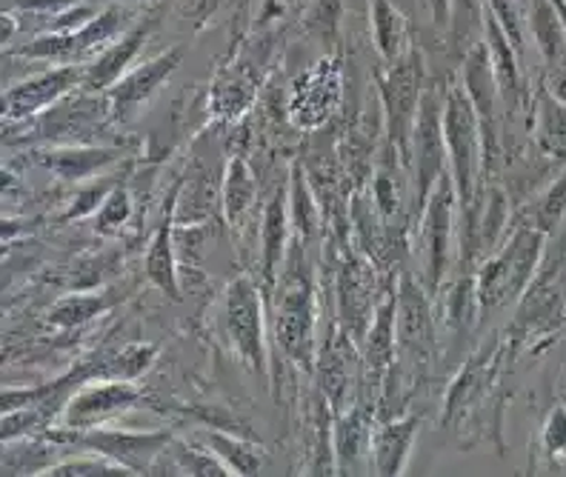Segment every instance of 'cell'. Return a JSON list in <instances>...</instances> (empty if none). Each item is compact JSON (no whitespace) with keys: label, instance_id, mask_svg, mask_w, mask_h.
<instances>
[{"label":"cell","instance_id":"6da1fadb","mask_svg":"<svg viewBox=\"0 0 566 477\" xmlns=\"http://www.w3.org/2000/svg\"><path fill=\"white\" fill-rule=\"evenodd\" d=\"M275 304V340L301 369H312V335H315V289L306 269L304 243L292 241V250L283 261V275L277 277Z\"/></svg>","mask_w":566,"mask_h":477},{"label":"cell","instance_id":"7a4b0ae2","mask_svg":"<svg viewBox=\"0 0 566 477\" xmlns=\"http://www.w3.org/2000/svg\"><path fill=\"white\" fill-rule=\"evenodd\" d=\"M544 232H538L530 223H521L512 232L510 241L504 243V250L492 255L478 272L475 298L481 309H497L506 300L518 298L532 280V275H535V269H538L541 255H544Z\"/></svg>","mask_w":566,"mask_h":477},{"label":"cell","instance_id":"3957f363","mask_svg":"<svg viewBox=\"0 0 566 477\" xmlns=\"http://www.w3.org/2000/svg\"><path fill=\"white\" fill-rule=\"evenodd\" d=\"M380 104H384V120H387V140L392 152H401L409 160L412 146V129L423 97V61L418 49H409L407 55L395 63H387V70L378 81Z\"/></svg>","mask_w":566,"mask_h":477},{"label":"cell","instance_id":"277c9868","mask_svg":"<svg viewBox=\"0 0 566 477\" xmlns=\"http://www.w3.org/2000/svg\"><path fill=\"white\" fill-rule=\"evenodd\" d=\"M49 441L70 449H90L124 464L135 475H153V466L172 443L169 432H124V430H46Z\"/></svg>","mask_w":566,"mask_h":477},{"label":"cell","instance_id":"5b68a950","mask_svg":"<svg viewBox=\"0 0 566 477\" xmlns=\"http://www.w3.org/2000/svg\"><path fill=\"white\" fill-rule=\"evenodd\" d=\"M223 329L243 367L255 378L266 374V340H263V304L252 277L241 275L223 295Z\"/></svg>","mask_w":566,"mask_h":477},{"label":"cell","instance_id":"8992f818","mask_svg":"<svg viewBox=\"0 0 566 477\" xmlns=\"http://www.w3.org/2000/svg\"><path fill=\"white\" fill-rule=\"evenodd\" d=\"M449 149L443 138V100L436 89H427L421 97V109L415 118L412 146H409V163L415 169V203L423 212L429 194L436 189L447 169Z\"/></svg>","mask_w":566,"mask_h":477},{"label":"cell","instance_id":"52a82bcc","mask_svg":"<svg viewBox=\"0 0 566 477\" xmlns=\"http://www.w3.org/2000/svg\"><path fill=\"white\" fill-rule=\"evenodd\" d=\"M455 212H461L458 189L452 172H443L429 194L421 212V241H423V269H427V289L438 292L449 269L452 255V235H455Z\"/></svg>","mask_w":566,"mask_h":477},{"label":"cell","instance_id":"ba28073f","mask_svg":"<svg viewBox=\"0 0 566 477\" xmlns=\"http://www.w3.org/2000/svg\"><path fill=\"white\" fill-rule=\"evenodd\" d=\"M340 61L335 55L321 57L315 66L295 77L290 92V120L297 129H318L332 118L340 100Z\"/></svg>","mask_w":566,"mask_h":477},{"label":"cell","instance_id":"9c48e42d","mask_svg":"<svg viewBox=\"0 0 566 477\" xmlns=\"http://www.w3.org/2000/svg\"><path fill=\"white\" fill-rule=\"evenodd\" d=\"M86 77V66L81 63H55L43 70L41 75L27 77L18 86L3 92V118L9 120H27L35 118L41 112L52 109L57 100L75 92Z\"/></svg>","mask_w":566,"mask_h":477},{"label":"cell","instance_id":"30bf717a","mask_svg":"<svg viewBox=\"0 0 566 477\" xmlns=\"http://www.w3.org/2000/svg\"><path fill=\"white\" fill-rule=\"evenodd\" d=\"M461 84L470 92L472 104H475L478 120H481V135H484V172H490L497 155V100H501V89H497L495 66H492L490 49H486L484 35L478 38L463 57Z\"/></svg>","mask_w":566,"mask_h":477},{"label":"cell","instance_id":"8fae6325","mask_svg":"<svg viewBox=\"0 0 566 477\" xmlns=\"http://www.w3.org/2000/svg\"><path fill=\"white\" fill-rule=\"evenodd\" d=\"M184 55H187V46H172L155 55L153 61L140 63L135 70L126 72L118 84L106 92L112 106V118L126 120L132 118L135 112L144 109L160 89L169 77L178 72V66L184 63Z\"/></svg>","mask_w":566,"mask_h":477},{"label":"cell","instance_id":"7c38bea8","mask_svg":"<svg viewBox=\"0 0 566 477\" xmlns=\"http://www.w3.org/2000/svg\"><path fill=\"white\" fill-rule=\"evenodd\" d=\"M140 401V392L135 383L109 381V383H92L75 392L63 406L61 426L63 430H95L104 421L115 417L124 409H132Z\"/></svg>","mask_w":566,"mask_h":477},{"label":"cell","instance_id":"4fadbf2b","mask_svg":"<svg viewBox=\"0 0 566 477\" xmlns=\"http://www.w3.org/2000/svg\"><path fill=\"white\" fill-rule=\"evenodd\" d=\"M432 315H429L427 292L412 277H401L398 286V349L418 360L432 354Z\"/></svg>","mask_w":566,"mask_h":477},{"label":"cell","instance_id":"5bb4252c","mask_svg":"<svg viewBox=\"0 0 566 477\" xmlns=\"http://www.w3.org/2000/svg\"><path fill=\"white\" fill-rule=\"evenodd\" d=\"M338 309L340 329L358 343L369 332L375 311L373 309V277L358 257H349L338 275Z\"/></svg>","mask_w":566,"mask_h":477},{"label":"cell","instance_id":"9a60e30c","mask_svg":"<svg viewBox=\"0 0 566 477\" xmlns=\"http://www.w3.org/2000/svg\"><path fill=\"white\" fill-rule=\"evenodd\" d=\"M395 347H398V295H389L375 309V318L364 338L366 389H378L384 383L389 363H392Z\"/></svg>","mask_w":566,"mask_h":477},{"label":"cell","instance_id":"2e32d148","mask_svg":"<svg viewBox=\"0 0 566 477\" xmlns=\"http://www.w3.org/2000/svg\"><path fill=\"white\" fill-rule=\"evenodd\" d=\"M146 35L149 29L146 26H132L129 32L112 41L109 46L101 52V55L92 57L86 63V77H83V86L92 92H109L112 86L118 84L120 77L132 70V63L138 61L140 49H144Z\"/></svg>","mask_w":566,"mask_h":477},{"label":"cell","instance_id":"e0dca14e","mask_svg":"<svg viewBox=\"0 0 566 477\" xmlns=\"http://www.w3.org/2000/svg\"><path fill=\"white\" fill-rule=\"evenodd\" d=\"M290 221L292 215L286 212V189H277L272 194L270 206L263 212V257L261 272L266 280V300L275 298L277 277H281V266L290 252Z\"/></svg>","mask_w":566,"mask_h":477},{"label":"cell","instance_id":"ac0fdd59","mask_svg":"<svg viewBox=\"0 0 566 477\" xmlns=\"http://www.w3.org/2000/svg\"><path fill=\"white\" fill-rule=\"evenodd\" d=\"M484 41L490 49L492 66H495L497 89H501V104L506 109H515L521 100V55L518 49L512 46L510 35L504 32V26L497 23L495 14L484 7Z\"/></svg>","mask_w":566,"mask_h":477},{"label":"cell","instance_id":"d6986e66","mask_svg":"<svg viewBox=\"0 0 566 477\" xmlns=\"http://www.w3.org/2000/svg\"><path fill=\"white\" fill-rule=\"evenodd\" d=\"M120 149L109 146H61L38 155V163L63 180H86L120 158Z\"/></svg>","mask_w":566,"mask_h":477},{"label":"cell","instance_id":"ffe728a7","mask_svg":"<svg viewBox=\"0 0 566 477\" xmlns=\"http://www.w3.org/2000/svg\"><path fill=\"white\" fill-rule=\"evenodd\" d=\"M369 29L375 52L384 63H395L409 52V21L395 0H369Z\"/></svg>","mask_w":566,"mask_h":477},{"label":"cell","instance_id":"44dd1931","mask_svg":"<svg viewBox=\"0 0 566 477\" xmlns=\"http://www.w3.org/2000/svg\"><path fill=\"white\" fill-rule=\"evenodd\" d=\"M418 437V417H401L378 426L373 435V464L378 475H401Z\"/></svg>","mask_w":566,"mask_h":477},{"label":"cell","instance_id":"7402d4cb","mask_svg":"<svg viewBox=\"0 0 566 477\" xmlns=\"http://www.w3.org/2000/svg\"><path fill=\"white\" fill-rule=\"evenodd\" d=\"M526 29L544 55L546 66L566 61V23L558 0H530L526 3Z\"/></svg>","mask_w":566,"mask_h":477},{"label":"cell","instance_id":"603a6c76","mask_svg":"<svg viewBox=\"0 0 566 477\" xmlns=\"http://www.w3.org/2000/svg\"><path fill=\"white\" fill-rule=\"evenodd\" d=\"M353 358H355V340L340 329V338L326 347V352L318 360V383L321 392L332 406L344 409L349 389H353Z\"/></svg>","mask_w":566,"mask_h":477},{"label":"cell","instance_id":"cb8c5ba5","mask_svg":"<svg viewBox=\"0 0 566 477\" xmlns=\"http://www.w3.org/2000/svg\"><path fill=\"white\" fill-rule=\"evenodd\" d=\"M175 198L172 194L169 201H166V212H164V223L155 232V241L146 252V277L164 292L166 298L178 300L180 298V286H178V275H175V250H172V223H175Z\"/></svg>","mask_w":566,"mask_h":477},{"label":"cell","instance_id":"d4e9b609","mask_svg":"<svg viewBox=\"0 0 566 477\" xmlns=\"http://www.w3.org/2000/svg\"><path fill=\"white\" fill-rule=\"evenodd\" d=\"M258 72L249 63H232L221 75L214 77L212 86V109L221 118H235L255 100Z\"/></svg>","mask_w":566,"mask_h":477},{"label":"cell","instance_id":"484cf974","mask_svg":"<svg viewBox=\"0 0 566 477\" xmlns=\"http://www.w3.org/2000/svg\"><path fill=\"white\" fill-rule=\"evenodd\" d=\"M535 140L541 152L566 163V104L546 86L535 92Z\"/></svg>","mask_w":566,"mask_h":477},{"label":"cell","instance_id":"4316f807","mask_svg":"<svg viewBox=\"0 0 566 477\" xmlns=\"http://www.w3.org/2000/svg\"><path fill=\"white\" fill-rule=\"evenodd\" d=\"M63 449H66L63 443H43L38 441V435H29V441L18 443V446H9L7 443V449H3V475H43L49 466L63 460Z\"/></svg>","mask_w":566,"mask_h":477},{"label":"cell","instance_id":"83f0119b","mask_svg":"<svg viewBox=\"0 0 566 477\" xmlns=\"http://www.w3.org/2000/svg\"><path fill=\"white\" fill-rule=\"evenodd\" d=\"M255 178H252V169H249L247 160L232 158L227 163V174H223V189H221V206L223 218H227L229 226H235L247 209L255 201Z\"/></svg>","mask_w":566,"mask_h":477},{"label":"cell","instance_id":"f1b7e54d","mask_svg":"<svg viewBox=\"0 0 566 477\" xmlns=\"http://www.w3.org/2000/svg\"><path fill=\"white\" fill-rule=\"evenodd\" d=\"M43 475L46 477H126V475H135V471L126 469V466L118 464V460H112V457L92 452V455H83V457L81 455L63 457V460H57L55 466H49Z\"/></svg>","mask_w":566,"mask_h":477},{"label":"cell","instance_id":"f546056e","mask_svg":"<svg viewBox=\"0 0 566 477\" xmlns=\"http://www.w3.org/2000/svg\"><path fill=\"white\" fill-rule=\"evenodd\" d=\"M209 446L232 469V475H258L261 471L263 455L247 441L221 435V432H209Z\"/></svg>","mask_w":566,"mask_h":477},{"label":"cell","instance_id":"4dcf8cb0","mask_svg":"<svg viewBox=\"0 0 566 477\" xmlns=\"http://www.w3.org/2000/svg\"><path fill=\"white\" fill-rule=\"evenodd\" d=\"M290 206H292V229H295V237L306 246V241L318 237V209H315V201H312L310 187H306L301 167L295 169V178H292Z\"/></svg>","mask_w":566,"mask_h":477},{"label":"cell","instance_id":"1f68e13d","mask_svg":"<svg viewBox=\"0 0 566 477\" xmlns=\"http://www.w3.org/2000/svg\"><path fill=\"white\" fill-rule=\"evenodd\" d=\"M506 218H510V206H506V194L501 189L490 192L486 203L478 209L475 218V243L478 252L492 250L495 241L501 237V229H504Z\"/></svg>","mask_w":566,"mask_h":477},{"label":"cell","instance_id":"d6a6232c","mask_svg":"<svg viewBox=\"0 0 566 477\" xmlns=\"http://www.w3.org/2000/svg\"><path fill=\"white\" fill-rule=\"evenodd\" d=\"M564 215H566V172L560 174L558 180H555L553 187L546 189L544 198L535 203V209H532V215H530V221H526V223H530V226H535L538 232H544V235L549 237L555 229L560 226Z\"/></svg>","mask_w":566,"mask_h":477},{"label":"cell","instance_id":"836d02e7","mask_svg":"<svg viewBox=\"0 0 566 477\" xmlns=\"http://www.w3.org/2000/svg\"><path fill=\"white\" fill-rule=\"evenodd\" d=\"M101 311H104V298L101 295H70V298L57 300L49 309V324L61 326V329H72V326L92 320Z\"/></svg>","mask_w":566,"mask_h":477},{"label":"cell","instance_id":"e575fe53","mask_svg":"<svg viewBox=\"0 0 566 477\" xmlns=\"http://www.w3.org/2000/svg\"><path fill=\"white\" fill-rule=\"evenodd\" d=\"M449 32H452L455 43L470 49L472 32L484 35V0H452V21H449Z\"/></svg>","mask_w":566,"mask_h":477},{"label":"cell","instance_id":"d590c367","mask_svg":"<svg viewBox=\"0 0 566 477\" xmlns=\"http://www.w3.org/2000/svg\"><path fill=\"white\" fill-rule=\"evenodd\" d=\"M484 7L490 9L497 18V23L504 26V32L510 35L512 46L518 49V55L524 57L526 46V9L521 0H484Z\"/></svg>","mask_w":566,"mask_h":477},{"label":"cell","instance_id":"8d00e7d4","mask_svg":"<svg viewBox=\"0 0 566 477\" xmlns=\"http://www.w3.org/2000/svg\"><path fill=\"white\" fill-rule=\"evenodd\" d=\"M338 21L340 0H312L310 12H306V29L326 46H335L338 41Z\"/></svg>","mask_w":566,"mask_h":477},{"label":"cell","instance_id":"74e56055","mask_svg":"<svg viewBox=\"0 0 566 477\" xmlns=\"http://www.w3.org/2000/svg\"><path fill=\"white\" fill-rule=\"evenodd\" d=\"M360 446H364V415H360L358 409L353 412H346L340 415L338 421V460L340 469H349V466L358 460Z\"/></svg>","mask_w":566,"mask_h":477},{"label":"cell","instance_id":"f35d334b","mask_svg":"<svg viewBox=\"0 0 566 477\" xmlns=\"http://www.w3.org/2000/svg\"><path fill=\"white\" fill-rule=\"evenodd\" d=\"M129 194H126L124 189H112L109 198H106V201L101 203V209H97L95 229L101 235H112V232H118V229L129 221Z\"/></svg>","mask_w":566,"mask_h":477},{"label":"cell","instance_id":"ab89813d","mask_svg":"<svg viewBox=\"0 0 566 477\" xmlns=\"http://www.w3.org/2000/svg\"><path fill=\"white\" fill-rule=\"evenodd\" d=\"M544 449L546 455L566 457V409L555 406L544 423Z\"/></svg>","mask_w":566,"mask_h":477},{"label":"cell","instance_id":"60d3db41","mask_svg":"<svg viewBox=\"0 0 566 477\" xmlns=\"http://www.w3.org/2000/svg\"><path fill=\"white\" fill-rule=\"evenodd\" d=\"M153 354H155L153 347L126 349L124 354H118V358H115V363H112V372L118 374V378H126V381H132V378H138V374L144 372L149 363H153Z\"/></svg>","mask_w":566,"mask_h":477},{"label":"cell","instance_id":"b9f144b4","mask_svg":"<svg viewBox=\"0 0 566 477\" xmlns=\"http://www.w3.org/2000/svg\"><path fill=\"white\" fill-rule=\"evenodd\" d=\"M375 201H378L380 215H395V209H398V194H395V180L389 172H378V178H375Z\"/></svg>","mask_w":566,"mask_h":477},{"label":"cell","instance_id":"7bdbcfd3","mask_svg":"<svg viewBox=\"0 0 566 477\" xmlns=\"http://www.w3.org/2000/svg\"><path fill=\"white\" fill-rule=\"evenodd\" d=\"M109 192L112 189L106 187V183H97V187H92V189H86V192H81L75 198V206L70 209V212H66V218H81V215H90L92 209L97 206V203L101 201H106V198H109Z\"/></svg>","mask_w":566,"mask_h":477},{"label":"cell","instance_id":"ee69618b","mask_svg":"<svg viewBox=\"0 0 566 477\" xmlns=\"http://www.w3.org/2000/svg\"><path fill=\"white\" fill-rule=\"evenodd\" d=\"M83 0H14V7L21 9V12H32V14H61L66 9L77 7Z\"/></svg>","mask_w":566,"mask_h":477},{"label":"cell","instance_id":"f6af8a7d","mask_svg":"<svg viewBox=\"0 0 566 477\" xmlns=\"http://www.w3.org/2000/svg\"><path fill=\"white\" fill-rule=\"evenodd\" d=\"M546 89L553 92L558 100H564L566 104V61L555 63V66H549V72H546Z\"/></svg>","mask_w":566,"mask_h":477},{"label":"cell","instance_id":"bcb514c9","mask_svg":"<svg viewBox=\"0 0 566 477\" xmlns=\"http://www.w3.org/2000/svg\"><path fill=\"white\" fill-rule=\"evenodd\" d=\"M432 14V23L438 29H449V21H452V0H423Z\"/></svg>","mask_w":566,"mask_h":477},{"label":"cell","instance_id":"7dc6e473","mask_svg":"<svg viewBox=\"0 0 566 477\" xmlns=\"http://www.w3.org/2000/svg\"><path fill=\"white\" fill-rule=\"evenodd\" d=\"M295 0H263V9H261V23L263 21H272L277 14H283L286 9L292 7Z\"/></svg>","mask_w":566,"mask_h":477},{"label":"cell","instance_id":"c3c4849f","mask_svg":"<svg viewBox=\"0 0 566 477\" xmlns=\"http://www.w3.org/2000/svg\"><path fill=\"white\" fill-rule=\"evenodd\" d=\"M395 3H398V7H401L403 12H409V9H412V0H395Z\"/></svg>","mask_w":566,"mask_h":477},{"label":"cell","instance_id":"681fc988","mask_svg":"<svg viewBox=\"0 0 566 477\" xmlns=\"http://www.w3.org/2000/svg\"><path fill=\"white\" fill-rule=\"evenodd\" d=\"M558 7H560V14H564V23H566V0H558Z\"/></svg>","mask_w":566,"mask_h":477},{"label":"cell","instance_id":"f907efd6","mask_svg":"<svg viewBox=\"0 0 566 477\" xmlns=\"http://www.w3.org/2000/svg\"><path fill=\"white\" fill-rule=\"evenodd\" d=\"M521 3H524V9H526V3H530V0H521Z\"/></svg>","mask_w":566,"mask_h":477}]
</instances>
